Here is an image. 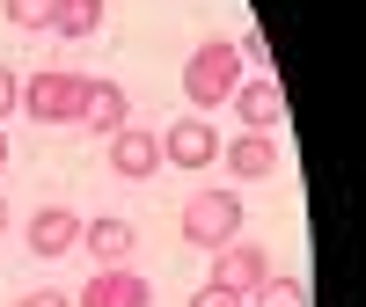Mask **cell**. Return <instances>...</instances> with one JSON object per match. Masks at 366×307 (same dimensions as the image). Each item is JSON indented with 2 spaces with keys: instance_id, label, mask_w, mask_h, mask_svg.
I'll list each match as a JSON object with an SVG mask.
<instances>
[{
  "instance_id": "cell-1",
  "label": "cell",
  "mask_w": 366,
  "mask_h": 307,
  "mask_svg": "<svg viewBox=\"0 0 366 307\" xmlns=\"http://www.w3.org/2000/svg\"><path fill=\"white\" fill-rule=\"evenodd\" d=\"M234 88H242V51L227 37H205L191 59H183V96H191L198 117L220 110V103H234Z\"/></svg>"
},
{
  "instance_id": "cell-2",
  "label": "cell",
  "mask_w": 366,
  "mask_h": 307,
  "mask_svg": "<svg viewBox=\"0 0 366 307\" xmlns=\"http://www.w3.org/2000/svg\"><path fill=\"white\" fill-rule=\"evenodd\" d=\"M183 241H191V249H227V241L242 234V191H191L183 198Z\"/></svg>"
},
{
  "instance_id": "cell-3",
  "label": "cell",
  "mask_w": 366,
  "mask_h": 307,
  "mask_svg": "<svg viewBox=\"0 0 366 307\" xmlns=\"http://www.w3.org/2000/svg\"><path fill=\"white\" fill-rule=\"evenodd\" d=\"M81 88H88V74H66V66L22 74V117L29 125H74L81 117Z\"/></svg>"
},
{
  "instance_id": "cell-4",
  "label": "cell",
  "mask_w": 366,
  "mask_h": 307,
  "mask_svg": "<svg viewBox=\"0 0 366 307\" xmlns=\"http://www.w3.org/2000/svg\"><path fill=\"white\" fill-rule=\"evenodd\" d=\"M162 161H169V168H183V176H198V168L220 161V132H212L198 110H191V117H176V125L162 132Z\"/></svg>"
},
{
  "instance_id": "cell-5",
  "label": "cell",
  "mask_w": 366,
  "mask_h": 307,
  "mask_svg": "<svg viewBox=\"0 0 366 307\" xmlns=\"http://www.w3.org/2000/svg\"><path fill=\"white\" fill-rule=\"evenodd\" d=\"M81 132H96V139H117L132 125V103H125V88L117 81H103V74H88V88H81V117H74Z\"/></svg>"
},
{
  "instance_id": "cell-6",
  "label": "cell",
  "mask_w": 366,
  "mask_h": 307,
  "mask_svg": "<svg viewBox=\"0 0 366 307\" xmlns=\"http://www.w3.org/2000/svg\"><path fill=\"white\" fill-rule=\"evenodd\" d=\"M22 249L29 256H74L81 249V212L74 205H44V212H29V227H22Z\"/></svg>"
},
{
  "instance_id": "cell-7",
  "label": "cell",
  "mask_w": 366,
  "mask_h": 307,
  "mask_svg": "<svg viewBox=\"0 0 366 307\" xmlns=\"http://www.w3.org/2000/svg\"><path fill=\"white\" fill-rule=\"evenodd\" d=\"M271 278V256H264V241H227V249H212V286H227V293H257Z\"/></svg>"
},
{
  "instance_id": "cell-8",
  "label": "cell",
  "mask_w": 366,
  "mask_h": 307,
  "mask_svg": "<svg viewBox=\"0 0 366 307\" xmlns=\"http://www.w3.org/2000/svg\"><path fill=\"white\" fill-rule=\"evenodd\" d=\"M74 307H154V286H147L139 271L110 263V271H96V278L74 293Z\"/></svg>"
},
{
  "instance_id": "cell-9",
  "label": "cell",
  "mask_w": 366,
  "mask_h": 307,
  "mask_svg": "<svg viewBox=\"0 0 366 307\" xmlns=\"http://www.w3.org/2000/svg\"><path fill=\"white\" fill-rule=\"evenodd\" d=\"M234 117H242V132H279L286 125V88L279 81H242L234 88Z\"/></svg>"
},
{
  "instance_id": "cell-10",
  "label": "cell",
  "mask_w": 366,
  "mask_h": 307,
  "mask_svg": "<svg viewBox=\"0 0 366 307\" xmlns=\"http://www.w3.org/2000/svg\"><path fill=\"white\" fill-rule=\"evenodd\" d=\"M81 249L96 256V271H110V263H125V256L139 249V227L117 220V212H103V220H81Z\"/></svg>"
},
{
  "instance_id": "cell-11",
  "label": "cell",
  "mask_w": 366,
  "mask_h": 307,
  "mask_svg": "<svg viewBox=\"0 0 366 307\" xmlns=\"http://www.w3.org/2000/svg\"><path fill=\"white\" fill-rule=\"evenodd\" d=\"M110 168L125 176V183L162 176V132H139V125H125V132L110 139Z\"/></svg>"
},
{
  "instance_id": "cell-12",
  "label": "cell",
  "mask_w": 366,
  "mask_h": 307,
  "mask_svg": "<svg viewBox=\"0 0 366 307\" xmlns=\"http://www.w3.org/2000/svg\"><path fill=\"white\" fill-rule=\"evenodd\" d=\"M220 154H227L234 183H264L271 168H279V139L271 132H234V139H220Z\"/></svg>"
},
{
  "instance_id": "cell-13",
  "label": "cell",
  "mask_w": 366,
  "mask_h": 307,
  "mask_svg": "<svg viewBox=\"0 0 366 307\" xmlns=\"http://www.w3.org/2000/svg\"><path fill=\"white\" fill-rule=\"evenodd\" d=\"M103 0H51V29H59V37H96V29H103Z\"/></svg>"
},
{
  "instance_id": "cell-14",
  "label": "cell",
  "mask_w": 366,
  "mask_h": 307,
  "mask_svg": "<svg viewBox=\"0 0 366 307\" xmlns=\"http://www.w3.org/2000/svg\"><path fill=\"white\" fill-rule=\"evenodd\" d=\"M249 307H308V278H279V271H271V278L249 293Z\"/></svg>"
},
{
  "instance_id": "cell-15",
  "label": "cell",
  "mask_w": 366,
  "mask_h": 307,
  "mask_svg": "<svg viewBox=\"0 0 366 307\" xmlns=\"http://www.w3.org/2000/svg\"><path fill=\"white\" fill-rule=\"evenodd\" d=\"M0 15L15 29H51V0H0Z\"/></svg>"
},
{
  "instance_id": "cell-16",
  "label": "cell",
  "mask_w": 366,
  "mask_h": 307,
  "mask_svg": "<svg viewBox=\"0 0 366 307\" xmlns=\"http://www.w3.org/2000/svg\"><path fill=\"white\" fill-rule=\"evenodd\" d=\"M191 307H249V293H227V286H212V278H205V286L191 293Z\"/></svg>"
},
{
  "instance_id": "cell-17",
  "label": "cell",
  "mask_w": 366,
  "mask_h": 307,
  "mask_svg": "<svg viewBox=\"0 0 366 307\" xmlns=\"http://www.w3.org/2000/svg\"><path fill=\"white\" fill-rule=\"evenodd\" d=\"M15 110H22V74L0 66V117H15Z\"/></svg>"
},
{
  "instance_id": "cell-18",
  "label": "cell",
  "mask_w": 366,
  "mask_h": 307,
  "mask_svg": "<svg viewBox=\"0 0 366 307\" xmlns=\"http://www.w3.org/2000/svg\"><path fill=\"white\" fill-rule=\"evenodd\" d=\"M15 307H74V300H66V293H59V286H37V293H22Z\"/></svg>"
},
{
  "instance_id": "cell-19",
  "label": "cell",
  "mask_w": 366,
  "mask_h": 307,
  "mask_svg": "<svg viewBox=\"0 0 366 307\" xmlns=\"http://www.w3.org/2000/svg\"><path fill=\"white\" fill-rule=\"evenodd\" d=\"M0 234H8V198H0Z\"/></svg>"
},
{
  "instance_id": "cell-20",
  "label": "cell",
  "mask_w": 366,
  "mask_h": 307,
  "mask_svg": "<svg viewBox=\"0 0 366 307\" xmlns=\"http://www.w3.org/2000/svg\"><path fill=\"white\" fill-rule=\"evenodd\" d=\"M0 168H8V132H0Z\"/></svg>"
}]
</instances>
